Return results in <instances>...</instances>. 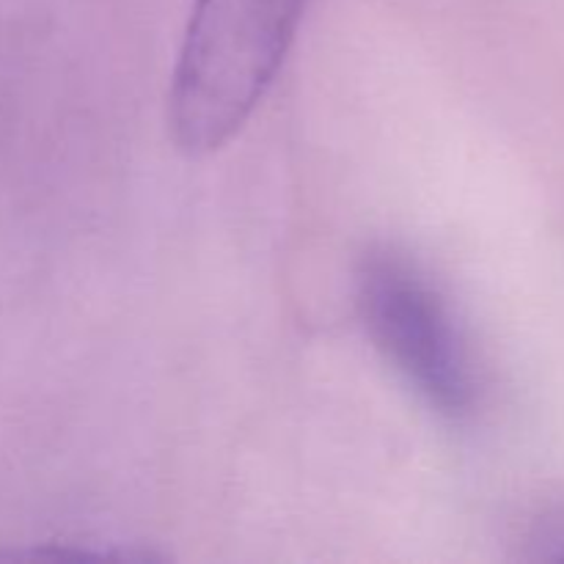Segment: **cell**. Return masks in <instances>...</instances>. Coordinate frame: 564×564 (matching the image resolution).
Returning <instances> with one entry per match:
<instances>
[{
    "instance_id": "1",
    "label": "cell",
    "mask_w": 564,
    "mask_h": 564,
    "mask_svg": "<svg viewBox=\"0 0 564 564\" xmlns=\"http://www.w3.org/2000/svg\"><path fill=\"white\" fill-rule=\"evenodd\" d=\"M306 0H196L171 77V135L207 154L240 132L279 75Z\"/></svg>"
},
{
    "instance_id": "3",
    "label": "cell",
    "mask_w": 564,
    "mask_h": 564,
    "mask_svg": "<svg viewBox=\"0 0 564 564\" xmlns=\"http://www.w3.org/2000/svg\"><path fill=\"white\" fill-rule=\"evenodd\" d=\"M527 545L532 560H564V510L540 518L529 532Z\"/></svg>"
},
{
    "instance_id": "2",
    "label": "cell",
    "mask_w": 564,
    "mask_h": 564,
    "mask_svg": "<svg viewBox=\"0 0 564 564\" xmlns=\"http://www.w3.org/2000/svg\"><path fill=\"white\" fill-rule=\"evenodd\" d=\"M358 306L375 347L435 413L463 419L474 411L471 347L446 297L411 257L369 251L358 270Z\"/></svg>"
}]
</instances>
